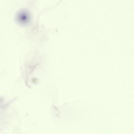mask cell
Returning a JSON list of instances; mask_svg holds the SVG:
<instances>
[{
    "mask_svg": "<svg viewBox=\"0 0 134 134\" xmlns=\"http://www.w3.org/2000/svg\"><path fill=\"white\" fill-rule=\"evenodd\" d=\"M31 15L28 10L23 9L19 10L16 13L15 19L17 22L22 25H26L31 20Z\"/></svg>",
    "mask_w": 134,
    "mask_h": 134,
    "instance_id": "obj_1",
    "label": "cell"
}]
</instances>
